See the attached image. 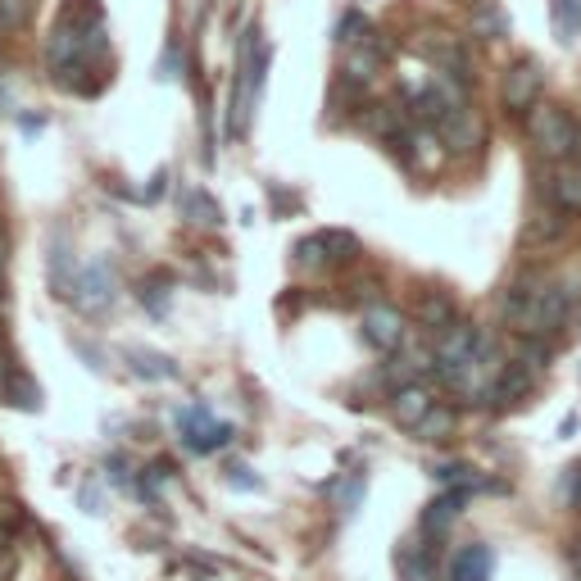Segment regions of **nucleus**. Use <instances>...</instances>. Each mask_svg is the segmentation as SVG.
Wrapping results in <instances>:
<instances>
[{
  "label": "nucleus",
  "instance_id": "f257e3e1",
  "mask_svg": "<svg viewBox=\"0 0 581 581\" xmlns=\"http://www.w3.org/2000/svg\"><path fill=\"white\" fill-rule=\"evenodd\" d=\"M527 132H532V146L545 164H563V159H577V123L563 105H536L527 114Z\"/></svg>",
  "mask_w": 581,
  "mask_h": 581
},
{
  "label": "nucleus",
  "instance_id": "f03ea898",
  "mask_svg": "<svg viewBox=\"0 0 581 581\" xmlns=\"http://www.w3.org/2000/svg\"><path fill=\"white\" fill-rule=\"evenodd\" d=\"M477 350H482V327H477V323H463V318H459L454 327H445V332L436 336V364L432 368L454 386L463 377V368L473 364Z\"/></svg>",
  "mask_w": 581,
  "mask_h": 581
},
{
  "label": "nucleus",
  "instance_id": "7ed1b4c3",
  "mask_svg": "<svg viewBox=\"0 0 581 581\" xmlns=\"http://www.w3.org/2000/svg\"><path fill=\"white\" fill-rule=\"evenodd\" d=\"M173 423H178L182 445H187V450H196V454H214V450H223V445H232V436H237V427H232V423L209 418L205 404H187V409H178V414H173Z\"/></svg>",
  "mask_w": 581,
  "mask_h": 581
},
{
  "label": "nucleus",
  "instance_id": "20e7f679",
  "mask_svg": "<svg viewBox=\"0 0 581 581\" xmlns=\"http://www.w3.org/2000/svg\"><path fill=\"white\" fill-rule=\"evenodd\" d=\"M541 91H545V73L536 60H518L504 69V82H500V100L509 114H532L536 105H541Z\"/></svg>",
  "mask_w": 581,
  "mask_h": 581
},
{
  "label": "nucleus",
  "instance_id": "39448f33",
  "mask_svg": "<svg viewBox=\"0 0 581 581\" xmlns=\"http://www.w3.org/2000/svg\"><path fill=\"white\" fill-rule=\"evenodd\" d=\"M114 268L109 264H91V268H82L78 277H73V286H69V300L82 309V314H105L109 305H114Z\"/></svg>",
  "mask_w": 581,
  "mask_h": 581
},
{
  "label": "nucleus",
  "instance_id": "423d86ee",
  "mask_svg": "<svg viewBox=\"0 0 581 581\" xmlns=\"http://www.w3.org/2000/svg\"><path fill=\"white\" fill-rule=\"evenodd\" d=\"M441 141L454 150V155H473V150L486 141V123L477 119V109L459 105L441 119Z\"/></svg>",
  "mask_w": 581,
  "mask_h": 581
},
{
  "label": "nucleus",
  "instance_id": "0eeeda50",
  "mask_svg": "<svg viewBox=\"0 0 581 581\" xmlns=\"http://www.w3.org/2000/svg\"><path fill=\"white\" fill-rule=\"evenodd\" d=\"M364 341L368 345H377V350H400V341H404V314L400 309H391V305H368L364 309Z\"/></svg>",
  "mask_w": 581,
  "mask_h": 581
},
{
  "label": "nucleus",
  "instance_id": "6e6552de",
  "mask_svg": "<svg viewBox=\"0 0 581 581\" xmlns=\"http://www.w3.org/2000/svg\"><path fill=\"white\" fill-rule=\"evenodd\" d=\"M536 391V373L522 364H504L500 377L491 382V391H486V400L495 404V409H513V404H522L527 395Z\"/></svg>",
  "mask_w": 581,
  "mask_h": 581
},
{
  "label": "nucleus",
  "instance_id": "1a4fd4ad",
  "mask_svg": "<svg viewBox=\"0 0 581 581\" xmlns=\"http://www.w3.org/2000/svg\"><path fill=\"white\" fill-rule=\"evenodd\" d=\"M432 404H436V395L427 391V386L404 382V386H395V395H391V418L400 427H409V432H414V427L427 418V409H432Z\"/></svg>",
  "mask_w": 581,
  "mask_h": 581
},
{
  "label": "nucleus",
  "instance_id": "9d476101",
  "mask_svg": "<svg viewBox=\"0 0 581 581\" xmlns=\"http://www.w3.org/2000/svg\"><path fill=\"white\" fill-rule=\"evenodd\" d=\"M495 577V550L482 541L463 545L450 559V581H491Z\"/></svg>",
  "mask_w": 581,
  "mask_h": 581
},
{
  "label": "nucleus",
  "instance_id": "9b49d317",
  "mask_svg": "<svg viewBox=\"0 0 581 581\" xmlns=\"http://www.w3.org/2000/svg\"><path fill=\"white\" fill-rule=\"evenodd\" d=\"M386 60V46L377 37H359L355 46H345V78L350 82H373Z\"/></svg>",
  "mask_w": 581,
  "mask_h": 581
},
{
  "label": "nucleus",
  "instance_id": "f8f14e48",
  "mask_svg": "<svg viewBox=\"0 0 581 581\" xmlns=\"http://www.w3.org/2000/svg\"><path fill=\"white\" fill-rule=\"evenodd\" d=\"M459 323V305L450 291H423L418 296V327H427L432 336H441L445 327Z\"/></svg>",
  "mask_w": 581,
  "mask_h": 581
},
{
  "label": "nucleus",
  "instance_id": "ddd939ff",
  "mask_svg": "<svg viewBox=\"0 0 581 581\" xmlns=\"http://www.w3.org/2000/svg\"><path fill=\"white\" fill-rule=\"evenodd\" d=\"M468 495H473V491H468V486H454V491L436 495V500H432V504H427V509H423V532H427V536H441L445 527H450V522H454V518H459V513H463V504H468Z\"/></svg>",
  "mask_w": 581,
  "mask_h": 581
},
{
  "label": "nucleus",
  "instance_id": "4468645a",
  "mask_svg": "<svg viewBox=\"0 0 581 581\" xmlns=\"http://www.w3.org/2000/svg\"><path fill=\"white\" fill-rule=\"evenodd\" d=\"M563 232H568V218H563V209H541V214L527 218V227H522V241H527V246H554Z\"/></svg>",
  "mask_w": 581,
  "mask_h": 581
},
{
  "label": "nucleus",
  "instance_id": "2eb2a0df",
  "mask_svg": "<svg viewBox=\"0 0 581 581\" xmlns=\"http://www.w3.org/2000/svg\"><path fill=\"white\" fill-rule=\"evenodd\" d=\"M128 364H132V373L146 377V382H173V377L182 373L168 355H159V350H141V345H132V350H128Z\"/></svg>",
  "mask_w": 581,
  "mask_h": 581
},
{
  "label": "nucleus",
  "instance_id": "dca6fc26",
  "mask_svg": "<svg viewBox=\"0 0 581 581\" xmlns=\"http://www.w3.org/2000/svg\"><path fill=\"white\" fill-rule=\"evenodd\" d=\"M395 568H400V581H436V559L427 545H404L395 554Z\"/></svg>",
  "mask_w": 581,
  "mask_h": 581
},
{
  "label": "nucleus",
  "instance_id": "f3484780",
  "mask_svg": "<svg viewBox=\"0 0 581 581\" xmlns=\"http://www.w3.org/2000/svg\"><path fill=\"white\" fill-rule=\"evenodd\" d=\"M454 423H459V414H454L450 404H432V409H427V418L414 427V441H427V445L450 441V436H454Z\"/></svg>",
  "mask_w": 581,
  "mask_h": 581
},
{
  "label": "nucleus",
  "instance_id": "a211bd4d",
  "mask_svg": "<svg viewBox=\"0 0 581 581\" xmlns=\"http://www.w3.org/2000/svg\"><path fill=\"white\" fill-rule=\"evenodd\" d=\"M0 395H5L14 409H23V414H37V409H41V386L32 382L28 373H10V377H5V386H0Z\"/></svg>",
  "mask_w": 581,
  "mask_h": 581
},
{
  "label": "nucleus",
  "instance_id": "6ab92c4d",
  "mask_svg": "<svg viewBox=\"0 0 581 581\" xmlns=\"http://www.w3.org/2000/svg\"><path fill=\"white\" fill-rule=\"evenodd\" d=\"M473 37H486V41L509 37V14H504L495 0H482L473 10Z\"/></svg>",
  "mask_w": 581,
  "mask_h": 581
},
{
  "label": "nucleus",
  "instance_id": "aec40b11",
  "mask_svg": "<svg viewBox=\"0 0 581 581\" xmlns=\"http://www.w3.org/2000/svg\"><path fill=\"white\" fill-rule=\"evenodd\" d=\"M550 196L563 214H581V168H568V173H554L550 178Z\"/></svg>",
  "mask_w": 581,
  "mask_h": 581
},
{
  "label": "nucleus",
  "instance_id": "412c9836",
  "mask_svg": "<svg viewBox=\"0 0 581 581\" xmlns=\"http://www.w3.org/2000/svg\"><path fill=\"white\" fill-rule=\"evenodd\" d=\"M182 214H187L191 223H200V227L223 223V205H218L214 196H205V191H182Z\"/></svg>",
  "mask_w": 581,
  "mask_h": 581
},
{
  "label": "nucleus",
  "instance_id": "4be33fe9",
  "mask_svg": "<svg viewBox=\"0 0 581 581\" xmlns=\"http://www.w3.org/2000/svg\"><path fill=\"white\" fill-rule=\"evenodd\" d=\"M554 37L563 41V46H572V41L581 37V0H554Z\"/></svg>",
  "mask_w": 581,
  "mask_h": 581
},
{
  "label": "nucleus",
  "instance_id": "5701e85b",
  "mask_svg": "<svg viewBox=\"0 0 581 581\" xmlns=\"http://www.w3.org/2000/svg\"><path fill=\"white\" fill-rule=\"evenodd\" d=\"M364 128L373 132V137H391V141H400V109H391V105H373L364 114Z\"/></svg>",
  "mask_w": 581,
  "mask_h": 581
},
{
  "label": "nucleus",
  "instance_id": "b1692460",
  "mask_svg": "<svg viewBox=\"0 0 581 581\" xmlns=\"http://www.w3.org/2000/svg\"><path fill=\"white\" fill-rule=\"evenodd\" d=\"M318 241H323V255L332 259V264H345V259L359 255L355 232H318Z\"/></svg>",
  "mask_w": 581,
  "mask_h": 581
},
{
  "label": "nucleus",
  "instance_id": "393cba45",
  "mask_svg": "<svg viewBox=\"0 0 581 581\" xmlns=\"http://www.w3.org/2000/svg\"><path fill=\"white\" fill-rule=\"evenodd\" d=\"M518 364L532 368V373L550 368V341H541V336H518Z\"/></svg>",
  "mask_w": 581,
  "mask_h": 581
},
{
  "label": "nucleus",
  "instance_id": "a878e982",
  "mask_svg": "<svg viewBox=\"0 0 581 581\" xmlns=\"http://www.w3.org/2000/svg\"><path fill=\"white\" fill-rule=\"evenodd\" d=\"M32 10H37V0H0V32L28 28Z\"/></svg>",
  "mask_w": 581,
  "mask_h": 581
},
{
  "label": "nucleus",
  "instance_id": "bb28decb",
  "mask_svg": "<svg viewBox=\"0 0 581 581\" xmlns=\"http://www.w3.org/2000/svg\"><path fill=\"white\" fill-rule=\"evenodd\" d=\"M137 296H141V305H150V314L164 318V314H168V277H164V273H155L150 282H141Z\"/></svg>",
  "mask_w": 581,
  "mask_h": 581
},
{
  "label": "nucleus",
  "instance_id": "cd10ccee",
  "mask_svg": "<svg viewBox=\"0 0 581 581\" xmlns=\"http://www.w3.org/2000/svg\"><path fill=\"white\" fill-rule=\"evenodd\" d=\"M359 37H368V19L364 14H345V19L336 23V41H341V46H355Z\"/></svg>",
  "mask_w": 581,
  "mask_h": 581
},
{
  "label": "nucleus",
  "instance_id": "c85d7f7f",
  "mask_svg": "<svg viewBox=\"0 0 581 581\" xmlns=\"http://www.w3.org/2000/svg\"><path fill=\"white\" fill-rule=\"evenodd\" d=\"M296 264H305V268H318V264H327V255H323V241L318 237H305L296 246Z\"/></svg>",
  "mask_w": 581,
  "mask_h": 581
},
{
  "label": "nucleus",
  "instance_id": "c756f323",
  "mask_svg": "<svg viewBox=\"0 0 581 581\" xmlns=\"http://www.w3.org/2000/svg\"><path fill=\"white\" fill-rule=\"evenodd\" d=\"M227 482L237 486V491H255L259 477H250V468H232V473H227Z\"/></svg>",
  "mask_w": 581,
  "mask_h": 581
},
{
  "label": "nucleus",
  "instance_id": "7c9ffc66",
  "mask_svg": "<svg viewBox=\"0 0 581 581\" xmlns=\"http://www.w3.org/2000/svg\"><path fill=\"white\" fill-rule=\"evenodd\" d=\"M164 182H168V173H155V182L146 187V200H159V196H164Z\"/></svg>",
  "mask_w": 581,
  "mask_h": 581
},
{
  "label": "nucleus",
  "instance_id": "2f4dec72",
  "mask_svg": "<svg viewBox=\"0 0 581 581\" xmlns=\"http://www.w3.org/2000/svg\"><path fill=\"white\" fill-rule=\"evenodd\" d=\"M41 128H46V119H41V114H37V119H23V132H41Z\"/></svg>",
  "mask_w": 581,
  "mask_h": 581
},
{
  "label": "nucleus",
  "instance_id": "473e14b6",
  "mask_svg": "<svg viewBox=\"0 0 581 581\" xmlns=\"http://www.w3.org/2000/svg\"><path fill=\"white\" fill-rule=\"evenodd\" d=\"M5 250H10V241H5V232H0V264H5Z\"/></svg>",
  "mask_w": 581,
  "mask_h": 581
},
{
  "label": "nucleus",
  "instance_id": "72a5a7b5",
  "mask_svg": "<svg viewBox=\"0 0 581 581\" xmlns=\"http://www.w3.org/2000/svg\"><path fill=\"white\" fill-rule=\"evenodd\" d=\"M5 377H10V364H5V359H0V386H5Z\"/></svg>",
  "mask_w": 581,
  "mask_h": 581
},
{
  "label": "nucleus",
  "instance_id": "f704fd0d",
  "mask_svg": "<svg viewBox=\"0 0 581 581\" xmlns=\"http://www.w3.org/2000/svg\"><path fill=\"white\" fill-rule=\"evenodd\" d=\"M0 305H5V277H0Z\"/></svg>",
  "mask_w": 581,
  "mask_h": 581
},
{
  "label": "nucleus",
  "instance_id": "c9c22d12",
  "mask_svg": "<svg viewBox=\"0 0 581 581\" xmlns=\"http://www.w3.org/2000/svg\"><path fill=\"white\" fill-rule=\"evenodd\" d=\"M577 159H581V128H577Z\"/></svg>",
  "mask_w": 581,
  "mask_h": 581
},
{
  "label": "nucleus",
  "instance_id": "e433bc0d",
  "mask_svg": "<svg viewBox=\"0 0 581 581\" xmlns=\"http://www.w3.org/2000/svg\"><path fill=\"white\" fill-rule=\"evenodd\" d=\"M577 504H581V486H577Z\"/></svg>",
  "mask_w": 581,
  "mask_h": 581
}]
</instances>
